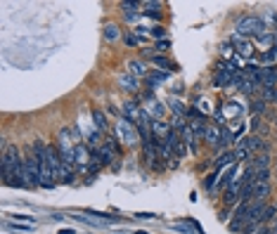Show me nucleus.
<instances>
[{"label": "nucleus", "instance_id": "f257e3e1", "mask_svg": "<svg viewBox=\"0 0 277 234\" xmlns=\"http://www.w3.org/2000/svg\"><path fill=\"white\" fill-rule=\"evenodd\" d=\"M2 180L7 187H27V180H24V156L17 149V144L5 147L2 152Z\"/></svg>", "mask_w": 277, "mask_h": 234}, {"label": "nucleus", "instance_id": "f03ea898", "mask_svg": "<svg viewBox=\"0 0 277 234\" xmlns=\"http://www.w3.org/2000/svg\"><path fill=\"white\" fill-rule=\"evenodd\" d=\"M24 180H27V187H28V189L40 187V161L36 159L33 144H28L27 154H24Z\"/></svg>", "mask_w": 277, "mask_h": 234}, {"label": "nucleus", "instance_id": "7ed1b4c3", "mask_svg": "<svg viewBox=\"0 0 277 234\" xmlns=\"http://www.w3.org/2000/svg\"><path fill=\"white\" fill-rule=\"evenodd\" d=\"M116 138H119V142H123L126 147H135L138 142H142L138 125L133 123V121H128L126 116H121L119 123H116Z\"/></svg>", "mask_w": 277, "mask_h": 234}, {"label": "nucleus", "instance_id": "20e7f679", "mask_svg": "<svg viewBox=\"0 0 277 234\" xmlns=\"http://www.w3.org/2000/svg\"><path fill=\"white\" fill-rule=\"evenodd\" d=\"M235 28H237V33L242 36V38H249V36H261L265 31V24L261 17H253V14H249V17H242V19H237V24H235Z\"/></svg>", "mask_w": 277, "mask_h": 234}, {"label": "nucleus", "instance_id": "39448f33", "mask_svg": "<svg viewBox=\"0 0 277 234\" xmlns=\"http://www.w3.org/2000/svg\"><path fill=\"white\" fill-rule=\"evenodd\" d=\"M92 161V149L85 144V142H81L76 144V149H74V165H79L81 170H85Z\"/></svg>", "mask_w": 277, "mask_h": 234}, {"label": "nucleus", "instance_id": "423d86ee", "mask_svg": "<svg viewBox=\"0 0 277 234\" xmlns=\"http://www.w3.org/2000/svg\"><path fill=\"white\" fill-rule=\"evenodd\" d=\"M142 154H145V164L152 165V168H161L159 165V149L157 144H154V140H147V142H142Z\"/></svg>", "mask_w": 277, "mask_h": 234}, {"label": "nucleus", "instance_id": "0eeeda50", "mask_svg": "<svg viewBox=\"0 0 277 234\" xmlns=\"http://www.w3.org/2000/svg\"><path fill=\"white\" fill-rule=\"evenodd\" d=\"M232 45H235V52H237L239 57H244V59H251L253 57V43L249 41V38H242V36H235L232 38Z\"/></svg>", "mask_w": 277, "mask_h": 234}, {"label": "nucleus", "instance_id": "6e6552de", "mask_svg": "<svg viewBox=\"0 0 277 234\" xmlns=\"http://www.w3.org/2000/svg\"><path fill=\"white\" fill-rule=\"evenodd\" d=\"M166 140H168V144H171L175 159H183L185 154H187V144L183 142V138H180V133H178V130H171V135H168Z\"/></svg>", "mask_w": 277, "mask_h": 234}, {"label": "nucleus", "instance_id": "1a4fd4ad", "mask_svg": "<svg viewBox=\"0 0 277 234\" xmlns=\"http://www.w3.org/2000/svg\"><path fill=\"white\" fill-rule=\"evenodd\" d=\"M242 187H244L242 178H237L235 182H230V185L225 187V204H239V194H242Z\"/></svg>", "mask_w": 277, "mask_h": 234}, {"label": "nucleus", "instance_id": "9d476101", "mask_svg": "<svg viewBox=\"0 0 277 234\" xmlns=\"http://www.w3.org/2000/svg\"><path fill=\"white\" fill-rule=\"evenodd\" d=\"M201 140H206L211 147H218L221 149V140H223V128L221 125H206V133H204V138Z\"/></svg>", "mask_w": 277, "mask_h": 234}, {"label": "nucleus", "instance_id": "9b49d317", "mask_svg": "<svg viewBox=\"0 0 277 234\" xmlns=\"http://www.w3.org/2000/svg\"><path fill=\"white\" fill-rule=\"evenodd\" d=\"M258 83H261V88H277V69L275 67H263Z\"/></svg>", "mask_w": 277, "mask_h": 234}, {"label": "nucleus", "instance_id": "f8f14e48", "mask_svg": "<svg viewBox=\"0 0 277 234\" xmlns=\"http://www.w3.org/2000/svg\"><path fill=\"white\" fill-rule=\"evenodd\" d=\"M237 164V159H235V152H225L221 154L216 161H213V170H225V168H230V165Z\"/></svg>", "mask_w": 277, "mask_h": 234}, {"label": "nucleus", "instance_id": "ddd939ff", "mask_svg": "<svg viewBox=\"0 0 277 234\" xmlns=\"http://www.w3.org/2000/svg\"><path fill=\"white\" fill-rule=\"evenodd\" d=\"M247 109L244 104H239V102H227V104H223L221 107V111H223V116H225V121H232L235 116H239L242 111Z\"/></svg>", "mask_w": 277, "mask_h": 234}, {"label": "nucleus", "instance_id": "4468645a", "mask_svg": "<svg viewBox=\"0 0 277 234\" xmlns=\"http://www.w3.org/2000/svg\"><path fill=\"white\" fill-rule=\"evenodd\" d=\"M154 140V144H157V149H159V159L161 161H171L173 156V149H171V144H168V140H157V138H152Z\"/></svg>", "mask_w": 277, "mask_h": 234}, {"label": "nucleus", "instance_id": "2eb2a0df", "mask_svg": "<svg viewBox=\"0 0 277 234\" xmlns=\"http://www.w3.org/2000/svg\"><path fill=\"white\" fill-rule=\"evenodd\" d=\"M180 138H183V142L187 144V149H190V152H192V154L197 152V135L192 133V128H190V125H185L183 130H180Z\"/></svg>", "mask_w": 277, "mask_h": 234}, {"label": "nucleus", "instance_id": "dca6fc26", "mask_svg": "<svg viewBox=\"0 0 277 234\" xmlns=\"http://www.w3.org/2000/svg\"><path fill=\"white\" fill-rule=\"evenodd\" d=\"M256 182V180H253ZM270 196V182L263 180V182H256V192H253V201H265Z\"/></svg>", "mask_w": 277, "mask_h": 234}, {"label": "nucleus", "instance_id": "f3484780", "mask_svg": "<svg viewBox=\"0 0 277 234\" xmlns=\"http://www.w3.org/2000/svg\"><path fill=\"white\" fill-rule=\"evenodd\" d=\"M128 73H133L135 78H138V76H149L142 59H133V62H128Z\"/></svg>", "mask_w": 277, "mask_h": 234}, {"label": "nucleus", "instance_id": "a211bd4d", "mask_svg": "<svg viewBox=\"0 0 277 234\" xmlns=\"http://www.w3.org/2000/svg\"><path fill=\"white\" fill-rule=\"evenodd\" d=\"M119 85L123 88V90H131V93H135L138 90V78L133 76V73H123L119 78Z\"/></svg>", "mask_w": 277, "mask_h": 234}, {"label": "nucleus", "instance_id": "6ab92c4d", "mask_svg": "<svg viewBox=\"0 0 277 234\" xmlns=\"http://www.w3.org/2000/svg\"><path fill=\"white\" fill-rule=\"evenodd\" d=\"M92 123H95V128H97V130H102V133H105L107 128H109V123H107V116H105V111L92 109Z\"/></svg>", "mask_w": 277, "mask_h": 234}, {"label": "nucleus", "instance_id": "aec40b11", "mask_svg": "<svg viewBox=\"0 0 277 234\" xmlns=\"http://www.w3.org/2000/svg\"><path fill=\"white\" fill-rule=\"evenodd\" d=\"M159 7H161V2H157V0H152V2H142V14L152 17V19H159V17H161V14H159Z\"/></svg>", "mask_w": 277, "mask_h": 234}, {"label": "nucleus", "instance_id": "412c9836", "mask_svg": "<svg viewBox=\"0 0 277 234\" xmlns=\"http://www.w3.org/2000/svg\"><path fill=\"white\" fill-rule=\"evenodd\" d=\"M102 33H105L107 41H111V43L121 38V31H119V26H116V24H105V31H102Z\"/></svg>", "mask_w": 277, "mask_h": 234}, {"label": "nucleus", "instance_id": "4be33fe9", "mask_svg": "<svg viewBox=\"0 0 277 234\" xmlns=\"http://www.w3.org/2000/svg\"><path fill=\"white\" fill-rule=\"evenodd\" d=\"M152 62H154L157 69H161V71H175V64H171L166 57H161V55H154L152 57Z\"/></svg>", "mask_w": 277, "mask_h": 234}, {"label": "nucleus", "instance_id": "5701e85b", "mask_svg": "<svg viewBox=\"0 0 277 234\" xmlns=\"http://www.w3.org/2000/svg\"><path fill=\"white\" fill-rule=\"evenodd\" d=\"M221 55H223L225 59H230V62H232V57L237 55V52H235V47H232V43H223V45H221Z\"/></svg>", "mask_w": 277, "mask_h": 234}, {"label": "nucleus", "instance_id": "b1692460", "mask_svg": "<svg viewBox=\"0 0 277 234\" xmlns=\"http://www.w3.org/2000/svg\"><path fill=\"white\" fill-rule=\"evenodd\" d=\"M154 50H157V52H168V50H171V38L157 41V43H154Z\"/></svg>", "mask_w": 277, "mask_h": 234}, {"label": "nucleus", "instance_id": "393cba45", "mask_svg": "<svg viewBox=\"0 0 277 234\" xmlns=\"http://www.w3.org/2000/svg\"><path fill=\"white\" fill-rule=\"evenodd\" d=\"M7 227L14 230V232H31L33 230V225H24V222H10Z\"/></svg>", "mask_w": 277, "mask_h": 234}, {"label": "nucleus", "instance_id": "a878e982", "mask_svg": "<svg viewBox=\"0 0 277 234\" xmlns=\"http://www.w3.org/2000/svg\"><path fill=\"white\" fill-rule=\"evenodd\" d=\"M123 41H126V45H128V47H135L138 43H142L145 38H138L135 33H126V36H123Z\"/></svg>", "mask_w": 277, "mask_h": 234}, {"label": "nucleus", "instance_id": "bb28decb", "mask_svg": "<svg viewBox=\"0 0 277 234\" xmlns=\"http://www.w3.org/2000/svg\"><path fill=\"white\" fill-rule=\"evenodd\" d=\"M14 222H24V225H36V218H31V215H24V213H17L12 215Z\"/></svg>", "mask_w": 277, "mask_h": 234}, {"label": "nucleus", "instance_id": "cd10ccee", "mask_svg": "<svg viewBox=\"0 0 277 234\" xmlns=\"http://www.w3.org/2000/svg\"><path fill=\"white\" fill-rule=\"evenodd\" d=\"M149 33H152L157 41H164V38H166V28L159 26V24H157V26H152V31H149Z\"/></svg>", "mask_w": 277, "mask_h": 234}, {"label": "nucleus", "instance_id": "c85d7f7f", "mask_svg": "<svg viewBox=\"0 0 277 234\" xmlns=\"http://www.w3.org/2000/svg\"><path fill=\"white\" fill-rule=\"evenodd\" d=\"M135 218H138V220H149V218H154V215H152V213H138Z\"/></svg>", "mask_w": 277, "mask_h": 234}, {"label": "nucleus", "instance_id": "c756f323", "mask_svg": "<svg viewBox=\"0 0 277 234\" xmlns=\"http://www.w3.org/2000/svg\"><path fill=\"white\" fill-rule=\"evenodd\" d=\"M253 234H270V230H268V225H261V227H258Z\"/></svg>", "mask_w": 277, "mask_h": 234}, {"label": "nucleus", "instance_id": "7c9ffc66", "mask_svg": "<svg viewBox=\"0 0 277 234\" xmlns=\"http://www.w3.org/2000/svg\"><path fill=\"white\" fill-rule=\"evenodd\" d=\"M57 234H76V232H74V230H59Z\"/></svg>", "mask_w": 277, "mask_h": 234}, {"label": "nucleus", "instance_id": "2f4dec72", "mask_svg": "<svg viewBox=\"0 0 277 234\" xmlns=\"http://www.w3.org/2000/svg\"><path fill=\"white\" fill-rule=\"evenodd\" d=\"M275 102H277V90H275Z\"/></svg>", "mask_w": 277, "mask_h": 234}]
</instances>
